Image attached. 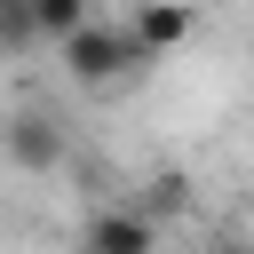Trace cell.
I'll list each match as a JSON object with an SVG mask.
<instances>
[{
	"mask_svg": "<svg viewBox=\"0 0 254 254\" xmlns=\"http://www.w3.org/2000/svg\"><path fill=\"white\" fill-rule=\"evenodd\" d=\"M56 56H64V71H71V87H111V79L151 71V56H143V40H135L127 24H87V32H71Z\"/></svg>",
	"mask_w": 254,
	"mask_h": 254,
	"instance_id": "6da1fadb",
	"label": "cell"
},
{
	"mask_svg": "<svg viewBox=\"0 0 254 254\" xmlns=\"http://www.w3.org/2000/svg\"><path fill=\"white\" fill-rule=\"evenodd\" d=\"M0 151H8L24 175H48V167H64V127H56L48 111H8V119H0Z\"/></svg>",
	"mask_w": 254,
	"mask_h": 254,
	"instance_id": "7a4b0ae2",
	"label": "cell"
},
{
	"mask_svg": "<svg viewBox=\"0 0 254 254\" xmlns=\"http://www.w3.org/2000/svg\"><path fill=\"white\" fill-rule=\"evenodd\" d=\"M71 254H159V222H151L143 206H103V214L79 230Z\"/></svg>",
	"mask_w": 254,
	"mask_h": 254,
	"instance_id": "3957f363",
	"label": "cell"
},
{
	"mask_svg": "<svg viewBox=\"0 0 254 254\" xmlns=\"http://www.w3.org/2000/svg\"><path fill=\"white\" fill-rule=\"evenodd\" d=\"M127 32H135V40H143V56L159 64L167 48H183V40L198 32V0H135Z\"/></svg>",
	"mask_w": 254,
	"mask_h": 254,
	"instance_id": "277c9868",
	"label": "cell"
},
{
	"mask_svg": "<svg viewBox=\"0 0 254 254\" xmlns=\"http://www.w3.org/2000/svg\"><path fill=\"white\" fill-rule=\"evenodd\" d=\"M32 16H40V40H71V32H87L95 24V0H32Z\"/></svg>",
	"mask_w": 254,
	"mask_h": 254,
	"instance_id": "5b68a950",
	"label": "cell"
},
{
	"mask_svg": "<svg viewBox=\"0 0 254 254\" xmlns=\"http://www.w3.org/2000/svg\"><path fill=\"white\" fill-rule=\"evenodd\" d=\"M24 48H40V16L32 0H0V56H24Z\"/></svg>",
	"mask_w": 254,
	"mask_h": 254,
	"instance_id": "8992f818",
	"label": "cell"
},
{
	"mask_svg": "<svg viewBox=\"0 0 254 254\" xmlns=\"http://www.w3.org/2000/svg\"><path fill=\"white\" fill-rule=\"evenodd\" d=\"M135 206H143V214L159 222V214H175V206H190V183H183V175H151V190H143Z\"/></svg>",
	"mask_w": 254,
	"mask_h": 254,
	"instance_id": "52a82bcc",
	"label": "cell"
},
{
	"mask_svg": "<svg viewBox=\"0 0 254 254\" xmlns=\"http://www.w3.org/2000/svg\"><path fill=\"white\" fill-rule=\"evenodd\" d=\"M222 254H238V246H222Z\"/></svg>",
	"mask_w": 254,
	"mask_h": 254,
	"instance_id": "ba28073f",
	"label": "cell"
}]
</instances>
